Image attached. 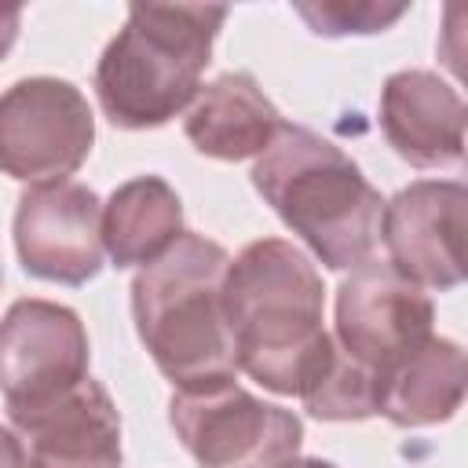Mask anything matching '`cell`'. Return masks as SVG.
I'll return each instance as SVG.
<instances>
[{
  "label": "cell",
  "instance_id": "cell-9",
  "mask_svg": "<svg viewBox=\"0 0 468 468\" xmlns=\"http://www.w3.org/2000/svg\"><path fill=\"white\" fill-rule=\"evenodd\" d=\"M15 252L40 282L88 285L106 260L99 194L73 179L29 186L15 208Z\"/></svg>",
  "mask_w": 468,
  "mask_h": 468
},
{
  "label": "cell",
  "instance_id": "cell-17",
  "mask_svg": "<svg viewBox=\"0 0 468 468\" xmlns=\"http://www.w3.org/2000/svg\"><path fill=\"white\" fill-rule=\"evenodd\" d=\"M296 15L318 33V37H347V33H384L388 26H395L406 7H380V4H347V0H333V4H296Z\"/></svg>",
  "mask_w": 468,
  "mask_h": 468
},
{
  "label": "cell",
  "instance_id": "cell-11",
  "mask_svg": "<svg viewBox=\"0 0 468 468\" xmlns=\"http://www.w3.org/2000/svg\"><path fill=\"white\" fill-rule=\"evenodd\" d=\"M29 468H121V417L110 391L84 377L73 391L11 413Z\"/></svg>",
  "mask_w": 468,
  "mask_h": 468
},
{
  "label": "cell",
  "instance_id": "cell-19",
  "mask_svg": "<svg viewBox=\"0 0 468 468\" xmlns=\"http://www.w3.org/2000/svg\"><path fill=\"white\" fill-rule=\"evenodd\" d=\"M18 26H22V11L18 7H0V58H7V51L15 48Z\"/></svg>",
  "mask_w": 468,
  "mask_h": 468
},
{
  "label": "cell",
  "instance_id": "cell-7",
  "mask_svg": "<svg viewBox=\"0 0 468 468\" xmlns=\"http://www.w3.org/2000/svg\"><path fill=\"white\" fill-rule=\"evenodd\" d=\"M91 347L73 307L15 300L0 318V395L11 413L37 410L88 377Z\"/></svg>",
  "mask_w": 468,
  "mask_h": 468
},
{
  "label": "cell",
  "instance_id": "cell-16",
  "mask_svg": "<svg viewBox=\"0 0 468 468\" xmlns=\"http://www.w3.org/2000/svg\"><path fill=\"white\" fill-rule=\"evenodd\" d=\"M296 399L318 420H366L377 417V377L347 351H340V344L329 333Z\"/></svg>",
  "mask_w": 468,
  "mask_h": 468
},
{
  "label": "cell",
  "instance_id": "cell-1",
  "mask_svg": "<svg viewBox=\"0 0 468 468\" xmlns=\"http://www.w3.org/2000/svg\"><path fill=\"white\" fill-rule=\"evenodd\" d=\"M223 307L238 369L274 395H296L329 340L325 289L311 256L285 238L245 245L227 267Z\"/></svg>",
  "mask_w": 468,
  "mask_h": 468
},
{
  "label": "cell",
  "instance_id": "cell-6",
  "mask_svg": "<svg viewBox=\"0 0 468 468\" xmlns=\"http://www.w3.org/2000/svg\"><path fill=\"white\" fill-rule=\"evenodd\" d=\"M95 146L84 91L58 77H22L0 95V172L40 186L69 179Z\"/></svg>",
  "mask_w": 468,
  "mask_h": 468
},
{
  "label": "cell",
  "instance_id": "cell-12",
  "mask_svg": "<svg viewBox=\"0 0 468 468\" xmlns=\"http://www.w3.org/2000/svg\"><path fill=\"white\" fill-rule=\"evenodd\" d=\"M380 132L413 168H457L464 157V99L428 69H399L380 88Z\"/></svg>",
  "mask_w": 468,
  "mask_h": 468
},
{
  "label": "cell",
  "instance_id": "cell-21",
  "mask_svg": "<svg viewBox=\"0 0 468 468\" xmlns=\"http://www.w3.org/2000/svg\"><path fill=\"white\" fill-rule=\"evenodd\" d=\"M0 278H4V274H0Z\"/></svg>",
  "mask_w": 468,
  "mask_h": 468
},
{
  "label": "cell",
  "instance_id": "cell-14",
  "mask_svg": "<svg viewBox=\"0 0 468 468\" xmlns=\"http://www.w3.org/2000/svg\"><path fill=\"white\" fill-rule=\"evenodd\" d=\"M464 402V351L450 336H431L395 362L377 384V413L395 428H428L457 417Z\"/></svg>",
  "mask_w": 468,
  "mask_h": 468
},
{
  "label": "cell",
  "instance_id": "cell-13",
  "mask_svg": "<svg viewBox=\"0 0 468 468\" xmlns=\"http://www.w3.org/2000/svg\"><path fill=\"white\" fill-rule=\"evenodd\" d=\"M183 132L190 146L216 161L260 157L282 128L278 106L263 95L252 73H223L197 88L183 110Z\"/></svg>",
  "mask_w": 468,
  "mask_h": 468
},
{
  "label": "cell",
  "instance_id": "cell-4",
  "mask_svg": "<svg viewBox=\"0 0 468 468\" xmlns=\"http://www.w3.org/2000/svg\"><path fill=\"white\" fill-rule=\"evenodd\" d=\"M227 267L230 256L219 241L183 230L161 260L132 278L135 333L176 388L238 373L223 307Z\"/></svg>",
  "mask_w": 468,
  "mask_h": 468
},
{
  "label": "cell",
  "instance_id": "cell-15",
  "mask_svg": "<svg viewBox=\"0 0 468 468\" xmlns=\"http://www.w3.org/2000/svg\"><path fill=\"white\" fill-rule=\"evenodd\" d=\"M183 234V201L161 176L121 183L102 205V249L113 267H146Z\"/></svg>",
  "mask_w": 468,
  "mask_h": 468
},
{
  "label": "cell",
  "instance_id": "cell-3",
  "mask_svg": "<svg viewBox=\"0 0 468 468\" xmlns=\"http://www.w3.org/2000/svg\"><path fill=\"white\" fill-rule=\"evenodd\" d=\"M227 7L132 4L95 66V99L113 128L146 132L190 106Z\"/></svg>",
  "mask_w": 468,
  "mask_h": 468
},
{
  "label": "cell",
  "instance_id": "cell-10",
  "mask_svg": "<svg viewBox=\"0 0 468 468\" xmlns=\"http://www.w3.org/2000/svg\"><path fill=\"white\" fill-rule=\"evenodd\" d=\"M464 208L457 179H417L380 208L388 263L420 289H457L464 282Z\"/></svg>",
  "mask_w": 468,
  "mask_h": 468
},
{
  "label": "cell",
  "instance_id": "cell-20",
  "mask_svg": "<svg viewBox=\"0 0 468 468\" xmlns=\"http://www.w3.org/2000/svg\"><path fill=\"white\" fill-rule=\"evenodd\" d=\"M282 468H336L333 461H322V457H292L289 464H282Z\"/></svg>",
  "mask_w": 468,
  "mask_h": 468
},
{
  "label": "cell",
  "instance_id": "cell-8",
  "mask_svg": "<svg viewBox=\"0 0 468 468\" xmlns=\"http://www.w3.org/2000/svg\"><path fill=\"white\" fill-rule=\"evenodd\" d=\"M333 325L340 351L362 362L380 384L395 362L435 336V307L431 296L402 278L388 260H366L340 282Z\"/></svg>",
  "mask_w": 468,
  "mask_h": 468
},
{
  "label": "cell",
  "instance_id": "cell-5",
  "mask_svg": "<svg viewBox=\"0 0 468 468\" xmlns=\"http://www.w3.org/2000/svg\"><path fill=\"white\" fill-rule=\"evenodd\" d=\"M168 424L197 468H282L300 457L303 420L234 377L179 384L168 399Z\"/></svg>",
  "mask_w": 468,
  "mask_h": 468
},
{
  "label": "cell",
  "instance_id": "cell-2",
  "mask_svg": "<svg viewBox=\"0 0 468 468\" xmlns=\"http://www.w3.org/2000/svg\"><path fill=\"white\" fill-rule=\"evenodd\" d=\"M252 186L329 271H355L380 241V190L329 139L282 121L252 165Z\"/></svg>",
  "mask_w": 468,
  "mask_h": 468
},
{
  "label": "cell",
  "instance_id": "cell-18",
  "mask_svg": "<svg viewBox=\"0 0 468 468\" xmlns=\"http://www.w3.org/2000/svg\"><path fill=\"white\" fill-rule=\"evenodd\" d=\"M0 468H29V453H26V442L15 428H4L0 424Z\"/></svg>",
  "mask_w": 468,
  "mask_h": 468
}]
</instances>
